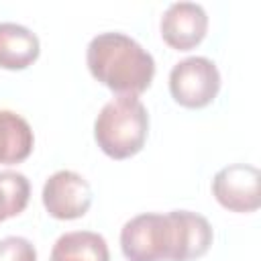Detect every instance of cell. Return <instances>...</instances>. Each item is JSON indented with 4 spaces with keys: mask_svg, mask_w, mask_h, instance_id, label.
I'll list each match as a JSON object with an SVG mask.
<instances>
[{
    "mask_svg": "<svg viewBox=\"0 0 261 261\" xmlns=\"http://www.w3.org/2000/svg\"><path fill=\"white\" fill-rule=\"evenodd\" d=\"M210 245V222L192 210L137 214L120 228V249L126 261H194Z\"/></svg>",
    "mask_w": 261,
    "mask_h": 261,
    "instance_id": "1",
    "label": "cell"
},
{
    "mask_svg": "<svg viewBox=\"0 0 261 261\" xmlns=\"http://www.w3.org/2000/svg\"><path fill=\"white\" fill-rule=\"evenodd\" d=\"M0 261H37V249L24 237H4L0 239Z\"/></svg>",
    "mask_w": 261,
    "mask_h": 261,
    "instance_id": "12",
    "label": "cell"
},
{
    "mask_svg": "<svg viewBox=\"0 0 261 261\" xmlns=\"http://www.w3.org/2000/svg\"><path fill=\"white\" fill-rule=\"evenodd\" d=\"M220 90V71L208 57L194 55L177 61L169 71L171 98L184 108L208 106Z\"/></svg>",
    "mask_w": 261,
    "mask_h": 261,
    "instance_id": "4",
    "label": "cell"
},
{
    "mask_svg": "<svg viewBox=\"0 0 261 261\" xmlns=\"http://www.w3.org/2000/svg\"><path fill=\"white\" fill-rule=\"evenodd\" d=\"M159 29L163 41L169 47L177 51H188L206 37L208 14L198 2H171L161 16Z\"/></svg>",
    "mask_w": 261,
    "mask_h": 261,
    "instance_id": "7",
    "label": "cell"
},
{
    "mask_svg": "<svg viewBox=\"0 0 261 261\" xmlns=\"http://www.w3.org/2000/svg\"><path fill=\"white\" fill-rule=\"evenodd\" d=\"M86 63L90 73L116 94L139 96L155 75L153 55L133 37L118 31L98 33L88 43Z\"/></svg>",
    "mask_w": 261,
    "mask_h": 261,
    "instance_id": "2",
    "label": "cell"
},
{
    "mask_svg": "<svg viewBox=\"0 0 261 261\" xmlns=\"http://www.w3.org/2000/svg\"><path fill=\"white\" fill-rule=\"evenodd\" d=\"M41 51L39 37L24 24L2 20L0 22V67L24 69Z\"/></svg>",
    "mask_w": 261,
    "mask_h": 261,
    "instance_id": "8",
    "label": "cell"
},
{
    "mask_svg": "<svg viewBox=\"0 0 261 261\" xmlns=\"http://www.w3.org/2000/svg\"><path fill=\"white\" fill-rule=\"evenodd\" d=\"M149 133V112L145 104L130 94H118L108 100L94 120V139L112 159L137 155Z\"/></svg>",
    "mask_w": 261,
    "mask_h": 261,
    "instance_id": "3",
    "label": "cell"
},
{
    "mask_svg": "<svg viewBox=\"0 0 261 261\" xmlns=\"http://www.w3.org/2000/svg\"><path fill=\"white\" fill-rule=\"evenodd\" d=\"M33 145L31 124L14 110H0V165L24 161L33 153Z\"/></svg>",
    "mask_w": 261,
    "mask_h": 261,
    "instance_id": "9",
    "label": "cell"
},
{
    "mask_svg": "<svg viewBox=\"0 0 261 261\" xmlns=\"http://www.w3.org/2000/svg\"><path fill=\"white\" fill-rule=\"evenodd\" d=\"M51 261H110V251L102 234L94 230H71L55 241Z\"/></svg>",
    "mask_w": 261,
    "mask_h": 261,
    "instance_id": "10",
    "label": "cell"
},
{
    "mask_svg": "<svg viewBox=\"0 0 261 261\" xmlns=\"http://www.w3.org/2000/svg\"><path fill=\"white\" fill-rule=\"evenodd\" d=\"M31 196V184L24 173L0 171V222L20 214Z\"/></svg>",
    "mask_w": 261,
    "mask_h": 261,
    "instance_id": "11",
    "label": "cell"
},
{
    "mask_svg": "<svg viewBox=\"0 0 261 261\" xmlns=\"http://www.w3.org/2000/svg\"><path fill=\"white\" fill-rule=\"evenodd\" d=\"M261 173L255 165L232 163L216 171L212 194L220 206L232 212H253L261 206Z\"/></svg>",
    "mask_w": 261,
    "mask_h": 261,
    "instance_id": "6",
    "label": "cell"
},
{
    "mask_svg": "<svg viewBox=\"0 0 261 261\" xmlns=\"http://www.w3.org/2000/svg\"><path fill=\"white\" fill-rule=\"evenodd\" d=\"M43 206L57 220L82 218L92 204V188L86 177L71 169H59L43 186Z\"/></svg>",
    "mask_w": 261,
    "mask_h": 261,
    "instance_id": "5",
    "label": "cell"
}]
</instances>
